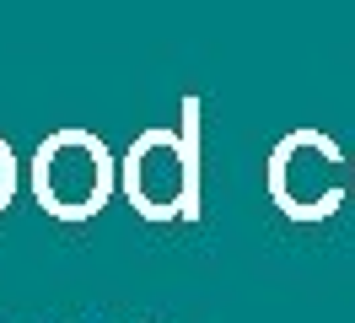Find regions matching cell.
<instances>
[{"mask_svg": "<svg viewBox=\"0 0 355 323\" xmlns=\"http://www.w3.org/2000/svg\"><path fill=\"white\" fill-rule=\"evenodd\" d=\"M350 194H355V156H350Z\"/></svg>", "mask_w": 355, "mask_h": 323, "instance_id": "cell-5", "label": "cell"}, {"mask_svg": "<svg viewBox=\"0 0 355 323\" xmlns=\"http://www.w3.org/2000/svg\"><path fill=\"white\" fill-rule=\"evenodd\" d=\"M200 119L205 103L178 97V129H140L119 156V189L146 221H194L200 215Z\"/></svg>", "mask_w": 355, "mask_h": 323, "instance_id": "cell-1", "label": "cell"}, {"mask_svg": "<svg viewBox=\"0 0 355 323\" xmlns=\"http://www.w3.org/2000/svg\"><path fill=\"white\" fill-rule=\"evenodd\" d=\"M264 189L291 221H329L350 199V156L329 129H291L269 151Z\"/></svg>", "mask_w": 355, "mask_h": 323, "instance_id": "cell-3", "label": "cell"}, {"mask_svg": "<svg viewBox=\"0 0 355 323\" xmlns=\"http://www.w3.org/2000/svg\"><path fill=\"white\" fill-rule=\"evenodd\" d=\"M17 172H22V162H17V151H11V140L0 135V210L17 199Z\"/></svg>", "mask_w": 355, "mask_h": 323, "instance_id": "cell-4", "label": "cell"}, {"mask_svg": "<svg viewBox=\"0 0 355 323\" xmlns=\"http://www.w3.org/2000/svg\"><path fill=\"white\" fill-rule=\"evenodd\" d=\"M27 183H33V199L54 221H92L119 194V156L108 151L103 135H92L81 124L49 129L33 146Z\"/></svg>", "mask_w": 355, "mask_h": 323, "instance_id": "cell-2", "label": "cell"}]
</instances>
